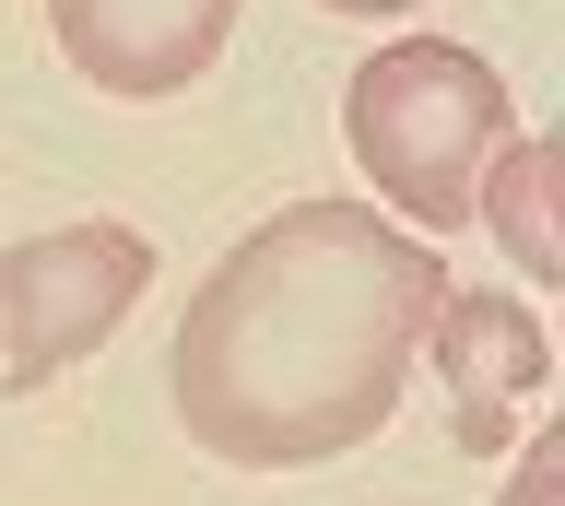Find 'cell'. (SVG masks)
<instances>
[{
	"mask_svg": "<svg viewBox=\"0 0 565 506\" xmlns=\"http://www.w3.org/2000/svg\"><path fill=\"white\" fill-rule=\"evenodd\" d=\"M342 142H353V165L377 177V201L413 236H448L483 201V165L519 142V107H507V72H494L483 47L401 36L342 83Z\"/></svg>",
	"mask_w": 565,
	"mask_h": 506,
	"instance_id": "cell-2",
	"label": "cell"
},
{
	"mask_svg": "<svg viewBox=\"0 0 565 506\" xmlns=\"http://www.w3.org/2000/svg\"><path fill=\"white\" fill-rule=\"evenodd\" d=\"M47 36L95 95H189L236 36V0H47Z\"/></svg>",
	"mask_w": 565,
	"mask_h": 506,
	"instance_id": "cell-5",
	"label": "cell"
},
{
	"mask_svg": "<svg viewBox=\"0 0 565 506\" xmlns=\"http://www.w3.org/2000/svg\"><path fill=\"white\" fill-rule=\"evenodd\" d=\"M413 365L448 377V435L471 460H494V448H519V412L542 400V377H554V330L530 319L507 283H448Z\"/></svg>",
	"mask_w": 565,
	"mask_h": 506,
	"instance_id": "cell-4",
	"label": "cell"
},
{
	"mask_svg": "<svg viewBox=\"0 0 565 506\" xmlns=\"http://www.w3.org/2000/svg\"><path fill=\"white\" fill-rule=\"evenodd\" d=\"M448 259L377 201H282L212 259L166 354V400L189 448L236 471L342 460L401 412Z\"/></svg>",
	"mask_w": 565,
	"mask_h": 506,
	"instance_id": "cell-1",
	"label": "cell"
},
{
	"mask_svg": "<svg viewBox=\"0 0 565 506\" xmlns=\"http://www.w3.org/2000/svg\"><path fill=\"white\" fill-rule=\"evenodd\" d=\"M153 248L130 224H60L0 259V389H47L141 306Z\"/></svg>",
	"mask_w": 565,
	"mask_h": 506,
	"instance_id": "cell-3",
	"label": "cell"
},
{
	"mask_svg": "<svg viewBox=\"0 0 565 506\" xmlns=\"http://www.w3.org/2000/svg\"><path fill=\"white\" fill-rule=\"evenodd\" d=\"M554 177H565V153L554 142H507L483 165V201L471 213L507 236V259H519L530 283H565V236H554Z\"/></svg>",
	"mask_w": 565,
	"mask_h": 506,
	"instance_id": "cell-6",
	"label": "cell"
},
{
	"mask_svg": "<svg viewBox=\"0 0 565 506\" xmlns=\"http://www.w3.org/2000/svg\"><path fill=\"white\" fill-rule=\"evenodd\" d=\"M507 506H565V424L519 435V471H507Z\"/></svg>",
	"mask_w": 565,
	"mask_h": 506,
	"instance_id": "cell-7",
	"label": "cell"
},
{
	"mask_svg": "<svg viewBox=\"0 0 565 506\" xmlns=\"http://www.w3.org/2000/svg\"><path fill=\"white\" fill-rule=\"evenodd\" d=\"M318 12H413V0H318Z\"/></svg>",
	"mask_w": 565,
	"mask_h": 506,
	"instance_id": "cell-8",
	"label": "cell"
}]
</instances>
